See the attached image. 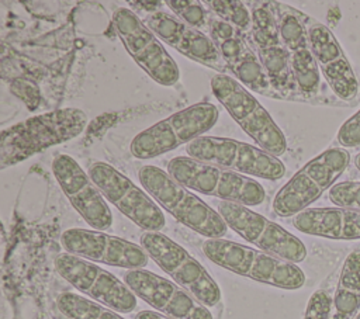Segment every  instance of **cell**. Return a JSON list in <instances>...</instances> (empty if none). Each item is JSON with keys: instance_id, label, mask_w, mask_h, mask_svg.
<instances>
[{"instance_id": "obj_1", "label": "cell", "mask_w": 360, "mask_h": 319, "mask_svg": "<svg viewBox=\"0 0 360 319\" xmlns=\"http://www.w3.org/2000/svg\"><path fill=\"white\" fill-rule=\"evenodd\" d=\"M87 121L84 111L68 107L30 117L6 128L0 141L1 167L14 166L51 146L79 136Z\"/></svg>"}, {"instance_id": "obj_2", "label": "cell", "mask_w": 360, "mask_h": 319, "mask_svg": "<svg viewBox=\"0 0 360 319\" xmlns=\"http://www.w3.org/2000/svg\"><path fill=\"white\" fill-rule=\"evenodd\" d=\"M138 178L159 207L188 229L207 239H221L226 235L229 228L221 214L166 170L145 164L138 170Z\"/></svg>"}, {"instance_id": "obj_3", "label": "cell", "mask_w": 360, "mask_h": 319, "mask_svg": "<svg viewBox=\"0 0 360 319\" xmlns=\"http://www.w3.org/2000/svg\"><path fill=\"white\" fill-rule=\"evenodd\" d=\"M202 253L214 264L281 289H298L305 284L304 271L291 261L228 239H205Z\"/></svg>"}, {"instance_id": "obj_4", "label": "cell", "mask_w": 360, "mask_h": 319, "mask_svg": "<svg viewBox=\"0 0 360 319\" xmlns=\"http://www.w3.org/2000/svg\"><path fill=\"white\" fill-rule=\"evenodd\" d=\"M166 171L188 190L221 201L256 207L266 198V191L257 180L190 156L170 159Z\"/></svg>"}, {"instance_id": "obj_5", "label": "cell", "mask_w": 360, "mask_h": 319, "mask_svg": "<svg viewBox=\"0 0 360 319\" xmlns=\"http://www.w3.org/2000/svg\"><path fill=\"white\" fill-rule=\"evenodd\" d=\"M218 118L219 110L208 101L188 105L136 134L129 145L131 155L148 160L181 145L187 146L214 128Z\"/></svg>"}, {"instance_id": "obj_6", "label": "cell", "mask_w": 360, "mask_h": 319, "mask_svg": "<svg viewBox=\"0 0 360 319\" xmlns=\"http://www.w3.org/2000/svg\"><path fill=\"white\" fill-rule=\"evenodd\" d=\"M350 163L345 148H329L307 162L274 195L271 208L281 218L295 216L330 190Z\"/></svg>"}, {"instance_id": "obj_7", "label": "cell", "mask_w": 360, "mask_h": 319, "mask_svg": "<svg viewBox=\"0 0 360 319\" xmlns=\"http://www.w3.org/2000/svg\"><path fill=\"white\" fill-rule=\"evenodd\" d=\"M214 97L225 107L233 121L262 149L273 156L287 150V139L270 112L235 77L221 73L211 79Z\"/></svg>"}, {"instance_id": "obj_8", "label": "cell", "mask_w": 360, "mask_h": 319, "mask_svg": "<svg viewBox=\"0 0 360 319\" xmlns=\"http://www.w3.org/2000/svg\"><path fill=\"white\" fill-rule=\"evenodd\" d=\"M141 246L177 285L207 308L218 305L221 289L205 267L181 245L162 232H143Z\"/></svg>"}, {"instance_id": "obj_9", "label": "cell", "mask_w": 360, "mask_h": 319, "mask_svg": "<svg viewBox=\"0 0 360 319\" xmlns=\"http://www.w3.org/2000/svg\"><path fill=\"white\" fill-rule=\"evenodd\" d=\"M190 157L222 169L266 180H278L285 174L284 163L260 146L222 136H201L186 146Z\"/></svg>"}, {"instance_id": "obj_10", "label": "cell", "mask_w": 360, "mask_h": 319, "mask_svg": "<svg viewBox=\"0 0 360 319\" xmlns=\"http://www.w3.org/2000/svg\"><path fill=\"white\" fill-rule=\"evenodd\" d=\"M87 173L105 201L143 232H160L166 226V216L159 204L146 190L138 187L114 166L105 162H93Z\"/></svg>"}, {"instance_id": "obj_11", "label": "cell", "mask_w": 360, "mask_h": 319, "mask_svg": "<svg viewBox=\"0 0 360 319\" xmlns=\"http://www.w3.org/2000/svg\"><path fill=\"white\" fill-rule=\"evenodd\" d=\"M217 211L229 229L259 250L295 264L305 260L307 247L302 240L264 215L229 201H221Z\"/></svg>"}, {"instance_id": "obj_12", "label": "cell", "mask_w": 360, "mask_h": 319, "mask_svg": "<svg viewBox=\"0 0 360 319\" xmlns=\"http://www.w3.org/2000/svg\"><path fill=\"white\" fill-rule=\"evenodd\" d=\"M112 25L124 48L135 63L162 86H174L180 69L160 39L132 10L118 7L112 13Z\"/></svg>"}, {"instance_id": "obj_13", "label": "cell", "mask_w": 360, "mask_h": 319, "mask_svg": "<svg viewBox=\"0 0 360 319\" xmlns=\"http://www.w3.org/2000/svg\"><path fill=\"white\" fill-rule=\"evenodd\" d=\"M53 264L56 273L87 298L118 313H129L136 308L138 297L124 280L96 263L63 252L55 257Z\"/></svg>"}, {"instance_id": "obj_14", "label": "cell", "mask_w": 360, "mask_h": 319, "mask_svg": "<svg viewBox=\"0 0 360 319\" xmlns=\"http://www.w3.org/2000/svg\"><path fill=\"white\" fill-rule=\"evenodd\" d=\"M60 245L73 256L125 270L143 268L149 261L141 245L91 228L66 229L60 235Z\"/></svg>"}, {"instance_id": "obj_15", "label": "cell", "mask_w": 360, "mask_h": 319, "mask_svg": "<svg viewBox=\"0 0 360 319\" xmlns=\"http://www.w3.org/2000/svg\"><path fill=\"white\" fill-rule=\"evenodd\" d=\"M51 166L60 190L83 221L91 229L108 230L112 226L111 209L89 173L65 153H58Z\"/></svg>"}, {"instance_id": "obj_16", "label": "cell", "mask_w": 360, "mask_h": 319, "mask_svg": "<svg viewBox=\"0 0 360 319\" xmlns=\"http://www.w3.org/2000/svg\"><path fill=\"white\" fill-rule=\"evenodd\" d=\"M124 282L156 312L173 319H214L210 308L190 292L153 271L138 268L124 273Z\"/></svg>"}, {"instance_id": "obj_17", "label": "cell", "mask_w": 360, "mask_h": 319, "mask_svg": "<svg viewBox=\"0 0 360 319\" xmlns=\"http://www.w3.org/2000/svg\"><path fill=\"white\" fill-rule=\"evenodd\" d=\"M252 13V41L257 56L267 72L277 94L287 96L297 90L291 55L281 41L276 15L269 3H253Z\"/></svg>"}, {"instance_id": "obj_18", "label": "cell", "mask_w": 360, "mask_h": 319, "mask_svg": "<svg viewBox=\"0 0 360 319\" xmlns=\"http://www.w3.org/2000/svg\"><path fill=\"white\" fill-rule=\"evenodd\" d=\"M145 24L160 41L181 55L218 72L228 70L224 58L210 35L184 24L176 15L160 10L152 11L146 15Z\"/></svg>"}, {"instance_id": "obj_19", "label": "cell", "mask_w": 360, "mask_h": 319, "mask_svg": "<svg viewBox=\"0 0 360 319\" xmlns=\"http://www.w3.org/2000/svg\"><path fill=\"white\" fill-rule=\"evenodd\" d=\"M292 226L311 236L360 240V211L340 207L308 208L292 218Z\"/></svg>"}, {"instance_id": "obj_20", "label": "cell", "mask_w": 360, "mask_h": 319, "mask_svg": "<svg viewBox=\"0 0 360 319\" xmlns=\"http://www.w3.org/2000/svg\"><path fill=\"white\" fill-rule=\"evenodd\" d=\"M360 312V249L350 252L332 297V319H353Z\"/></svg>"}, {"instance_id": "obj_21", "label": "cell", "mask_w": 360, "mask_h": 319, "mask_svg": "<svg viewBox=\"0 0 360 319\" xmlns=\"http://www.w3.org/2000/svg\"><path fill=\"white\" fill-rule=\"evenodd\" d=\"M228 69L233 74H236V80L249 90L260 94L278 96L257 56V52L253 51L250 45L242 52V55L236 60H233L228 66Z\"/></svg>"}, {"instance_id": "obj_22", "label": "cell", "mask_w": 360, "mask_h": 319, "mask_svg": "<svg viewBox=\"0 0 360 319\" xmlns=\"http://www.w3.org/2000/svg\"><path fill=\"white\" fill-rule=\"evenodd\" d=\"M269 4L276 15L281 41L284 42L288 52L292 53L295 51L307 48L308 46L307 25H308L309 17L281 3H269Z\"/></svg>"}, {"instance_id": "obj_23", "label": "cell", "mask_w": 360, "mask_h": 319, "mask_svg": "<svg viewBox=\"0 0 360 319\" xmlns=\"http://www.w3.org/2000/svg\"><path fill=\"white\" fill-rule=\"evenodd\" d=\"M56 308L66 319H125L121 313L70 291L58 295Z\"/></svg>"}, {"instance_id": "obj_24", "label": "cell", "mask_w": 360, "mask_h": 319, "mask_svg": "<svg viewBox=\"0 0 360 319\" xmlns=\"http://www.w3.org/2000/svg\"><path fill=\"white\" fill-rule=\"evenodd\" d=\"M319 69L328 86L339 100L353 103L359 98L360 83L346 56L329 65L321 66Z\"/></svg>"}, {"instance_id": "obj_25", "label": "cell", "mask_w": 360, "mask_h": 319, "mask_svg": "<svg viewBox=\"0 0 360 319\" xmlns=\"http://www.w3.org/2000/svg\"><path fill=\"white\" fill-rule=\"evenodd\" d=\"M208 32L210 38L214 41L221 56L224 58L226 67L233 60H236L242 55V52L249 46L243 32H240L238 28L224 21L222 18L217 17L215 14L211 15Z\"/></svg>"}, {"instance_id": "obj_26", "label": "cell", "mask_w": 360, "mask_h": 319, "mask_svg": "<svg viewBox=\"0 0 360 319\" xmlns=\"http://www.w3.org/2000/svg\"><path fill=\"white\" fill-rule=\"evenodd\" d=\"M290 55L297 90L307 97L315 96L321 86V69L309 46L295 51Z\"/></svg>"}, {"instance_id": "obj_27", "label": "cell", "mask_w": 360, "mask_h": 319, "mask_svg": "<svg viewBox=\"0 0 360 319\" xmlns=\"http://www.w3.org/2000/svg\"><path fill=\"white\" fill-rule=\"evenodd\" d=\"M307 32H308V46L314 58L316 59L319 67L345 58V52L342 46L339 45L335 35L326 25L308 18Z\"/></svg>"}, {"instance_id": "obj_28", "label": "cell", "mask_w": 360, "mask_h": 319, "mask_svg": "<svg viewBox=\"0 0 360 319\" xmlns=\"http://www.w3.org/2000/svg\"><path fill=\"white\" fill-rule=\"evenodd\" d=\"M204 4L210 6L214 14L224 21L229 22L240 32H250L252 30V13L242 1L235 0H214L204 1Z\"/></svg>"}, {"instance_id": "obj_29", "label": "cell", "mask_w": 360, "mask_h": 319, "mask_svg": "<svg viewBox=\"0 0 360 319\" xmlns=\"http://www.w3.org/2000/svg\"><path fill=\"white\" fill-rule=\"evenodd\" d=\"M165 4L184 24L195 30H208L211 15L204 7V3L197 0H167Z\"/></svg>"}, {"instance_id": "obj_30", "label": "cell", "mask_w": 360, "mask_h": 319, "mask_svg": "<svg viewBox=\"0 0 360 319\" xmlns=\"http://www.w3.org/2000/svg\"><path fill=\"white\" fill-rule=\"evenodd\" d=\"M329 201L340 208L360 211V181H340L328 191Z\"/></svg>"}, {"instance_id": "obj_31", "label": "cell", "mask_w": 360, "mask_h": 319, "mask_svg": "<svg viewBox=\"0 0 360 319\" xmlns=\"http://www.w3.org/2000/svg\"><path fill=\"white\" fill-rule=\"evenodd\" d=\"M302 319H332V298L325 289H316L309 297Z\"/></svg>"}, {"instance_id": "obj_32", "label": "cell", "mask_w": 360, "mask_h": 319, "mask_svg": "<svg viewBox=\"0 0 360 319\" xmlns=\"http://www.w3.org/2000/svg\"><path fill=\"white\" fill-rule=\"evenodd\" d=\"M10 91L18 97L28 110H35L41 101V93L38 86L28 79H14L10 86Z\"/></svg>"}, {"instance_id": "obj_33", "label": "cell", "mask_w": 360, "mask_h": 319, "mask_svg": "<svg viewBox=\"0 0 360 319\" xmlns=\"http://www.w3.org/2000/svg\"><path fill=\"white\" fill-rule=\"evenodd\" d=\"M336 141L345 149L360 145V110L340 125Z\"/></svg>"}, {"instance_id": "obj_34", "label": "cell", "mask_w": 360, "mask_h": 319, "mask_svg": "<svg viewBox=\"0 0 360 319\" xmlns=\"http://www.w3.org/2000/svg\"><path fill=\"white\" fill-rule=\"evenodd\" d=\"M134 319H173V318L165 316L156 311H139Z\"/></svg>"}, {"instance_id": "obj_35", "label": "cell", "mask_w": 360, "mask_h": 319, "mask_svg": "<svg viewBox=\"0 0 360 319\" xmlns=\"http://www.w3.org/2000/svg\"><path fill=\"white\" fill-rule=\"evenodd\" d=\"M354 166H356V169L360 171V152L354 156Z\"/></svg>"}, {"instance_id": "obj_36", "label": "cell", "mask_w": 360, "mask_h": 319, "mask_svg": "<svg viewBox=\"0 0 360 319\" xmlns=\"http://www.w3.org/2000/svg\"><path fill=\"white\" fill-rule=\"evenodd\" d=\"M353 319H360V312H359V313H357V315H356Z\"/></svg>"}]
</instances>
